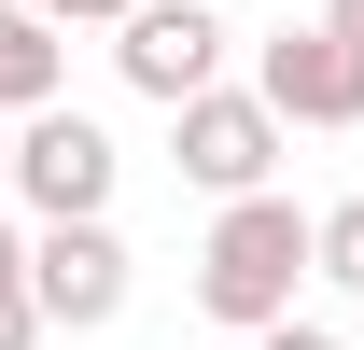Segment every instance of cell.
Returning <instances> with one entry per match:
<instances>
[{
	"instance_id": "cell-3",
	"label": "cell",
	"mask_w": 364,
	"mask_h": 350,
	"mask_svg": "<svg viewBox=\"0 0 364 350\" xmlns=\"http://www.w3.org/2000/svg\"><path fill=\"white\" fill-rule=\"evenodd\" d=\"M280 112L252 85H225V70H210V85L196 98H168V169L196 182V196H252V182H280Z\"/></svg>"
},
{
	"instance_id": "cell-7",
	"label": "cell",
	"mask_w": 364,
	"mask_h": 350,
	"mask_svg": "<svg viewBox=\"0 0 364 350\" xmlns=\"http://www.w3.org/2000/svg\"><path fill=\"white\" fill-rule=\"evenodd\" d=\"M43 98H70V43L28 0H0V112H43Z\"/></svg>"
},
{
	"instance_id": "cell-2",
	"label": "cell",
	"mask_w": 364,
	"mask_h": 350,
	"mask_svg": "<svg viewBox=\"0 0 364 350\" xmlns=\"http://www.w3.org/2000/svg\"><path fill=\"white\" fill-rule=\"evenodd\" d=\"M127 238H112V211H56L28 224V308H43V336H98V322H127Z\"/></svg>"
},
{
	"instance_id": "cell-12",
	"label": "cell",
	"mask_w": 364,
	"mask_h": 350,
	"mask_svg": "<svg viewBox=\"0 0 364 350\" xmlns=\"http://www.w3.org/2000/svg\"><path fill=\"white\" fill-rule=\"evenodd\" d=\"M322 28H336V43H364V0H322Z\"/></svg>"
},
{
	"instance_id": "cell-4",
	"label": "cell",
	"mask_w": 364,
	"mask_h": 350,
	"mask_svg": "<svg viewBox=\"0 0 364 350\" xmlns=\"http://www.w3.org/2000/svg\"><path fill=\"white\" fill-rule=\"evenodd\" d=\"M112 182H127V154H112V127H98V112H70V98L14 112V211H28V224H56V211H112Z\"/></svg>"
},
{
	"instance_id": "cell-6",
	"label": "cell",
	"mask_w": 364,
	"mask_h": 350,
	"mask_svg": "<svg viewBox=\"0 0 364 350\" xmlns=\"http://www.w3.org/2000/svg\"><path fill=\"white\" fill-rule=\"evenodd\" d=\"M112 70H127L140 98H196L225 70V14H210V0H127V14H112Z\"/></svg>"
},
{
	"instance_id": "cell-11",
	"label": "cell",
	"mask_w": 364,
	"mask_h": 350,
	"mask_svg": "<svg viewBox=\"0 0 364 350\" xmlns=\"http://www.w3.org/2000/svg\"><path fill=\"white\" fill-rule=\"evenodd\" d=\"M28 14H43V28H112L127 0H28Z\"/></svg>"
},
{
	"instance_id": "cell-13",
	"label": "cell",
	"mask_w": 364,
	"mask_h": 350,
	"mask_svg": "<svg viewBox=\"0 0 364 350\" xmlns=\"http://www.w3.org/2000/svg\"><path fill=\"white\" fill-rule=\"evenodd\" d=\"M0 211H14V112H0Z\"/></svg>"
},
{
	"instance_id": "cell-9",
	"label": "cell",
	"mask_w": 364,
	"mask_h": 350,
	"mask_svg": "<svg viewBox=\"0 0 364 350\" xmlns=\"http://www.w3.org/2000/svg\"><path fill=\"white\" fill-rule=\"evenodd\" d=\"M0 350H43V308H28V238L0 224Z\"/></svg>"
},
{
	"instance_id": "cell-1",
	"label": "cell",
	"mask_w": 364,
	"mask_h": 350,
	"mask_svg": "<svg viewBox=\"0 0 364 350\" xmlns=\"http://www.w3.org/2000/svg\"><path fill=\"white\" fill-rule=\"evenodd\" d=\"M294 280H309V211H294L280 182L225 196V211H210V238H196V308H210L225 336H252V322H280V308H294Z\"/></svg>"
},
{
	"instance_id": "cell-5",
	"label": "cell",
	"mask_w": 364,
	"mask_h": 350,
	"mask_svg": "<svg viewBox=\"0 0 364 350\" xmlns=\"http://www.w3.org/2000/svg\"><path fill=\"white\" fill-rule=\"evenodd\" d=\"M252 98H267L280 127H364V43H336V28H267L252 43Z\"/></svg>"
},
{
	"instance_id": "cell-10",
	"label": "cell",
	"mask_w": 364,
	"mask_h": 350,
	"mask_svg": "<svg viewBox=\"0 0 364 350\" xmlns=\"http://www.w3.org/2000/svg\"><path fill=\"white\" fill-rule=\"evenodd\" d=\"M252 350H336V336H322L309 308H280V322H252Z\"/></svg>"
},
{
	"instance_id": "cell-8",
	"label": "cell",
	"mask_w": 364,
	"mask_h": 350,
	"mask_svg": "<svg viewBox=\"0 0 364 350\" xmlns=\"http://www.w3.org/2000/svg\"><path fill=\"white\" fill-rule=\"evenodd\" d=\"M309 280H322V295H364V196L309 211Z\"/></svg>"
}]
</instances>
